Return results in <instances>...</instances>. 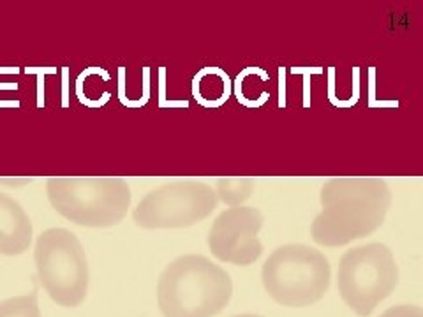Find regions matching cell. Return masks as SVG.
Returning a JSON list of instances; mask_svg holds the SVG:
<instances>
[{"instance_id": "cell-1", "label": "cell", "mask_w": 423, "mask_h": 317, "mask_svg": "<svg viewBox=\"0 0 423 317\" xmlns=\"http://www.w3.org/2000/svg\"><path fill=\"white\" fill-rule=\"evenodd\" d=\"M321 207L310 234L317 245L340 247L379 230L392 207V191L376 176H340L321 189Z\"/></svg>"}, {"instance_id": "cell-2", "label": "cell", "mask_w": 423, "mask_h": 317, "mask_svg": "<svg viewBox=\"0 0 423 317\" xmlns=\"http://www.w3.org/2000/svg\"><path fill=\"white\" fill-rule=\"evenodd\" d=\"M233 282L208 257L187 254L164 268L157 303L164 317H214L229 303Z\"/></svg>"}, {"instance_id": "cell-3", "label": "cell", "mask_w": 423, "mask_h": 317, "mask_svg": "<svg viewBox=\"0 0 423 317\" xmlns=\"http://www.w3.org/2000/svg\"><path fill=\"white\" fill-rule=\"evenodd\" d=\"M57 214L85 228H111L131 207V187L113 176H57L46 184Z\"/></svg>"}, {"instance_id": "cell-4", "label": "cell", "mask_w": 423, "mask_h": 317, "mask_svg": "<svg viewBox=\"0 0 423 317\" xmlns=\"http://www.w3.org/2000/svg\"><path fill=\"white\" fill-rule=\"evenodd\" d=\"M332 268L323 252L304 243L282 245L270 254L261 270L263 287L284 307H309L326 294Z\"/></svg>"}, {"instance_id": "cell-5", "label": "cell", "mask_w": 423, "mask_h": 317, "mask_svg": "<svg viewBox=\"0 0 423 317\" xmlns=\"http://www.w3.org/2000/svg\"><path fill=\"white\" fill-rule=\"evenodd\" d=\"M399 284L395 256L385 243H367L342 256L337 287L344 303L356 316L369 317Z\"/></svg>"}, {"instance_id": "cell-6", "label": "cell", "mask_w": 423, "mask_h": 317, "mask_svg": "<svg viewBox=\"0 0 423 317\" xmlns=\"http://www.w3.org/2000/svg\"><path fill=\"white\" fill-rule=\"evenodd\" d=\"M38 279L57 305L78 307L88 293V263L80 240L71 231L51 228L38 237L34 248Z\"/></svg>"}, {"instance_id": "cell-7", "label": "cell", "mask_w": 423, "mask_h": 317, "mask_svg": "<svg viewBox=\"0 0 423 317\" xmlns=\"http://www.w3.org/2000/svg\"><path fill=\"white\" fill-rule=\"evenodd\" d=\"M215 189L198 180H176L149 192L134 208L133 221L143 230H180L208 217L217 208Z\"/></svg>"}, {"instance_id": "cell-8", "label": "cell", "mask_w": 423, "mask_h": 317, "mask_svg": "<svg viewBox=\"0 0 423 317\" xmlns=\"http://www.w3.org/2000/svg\"><path fill=\"white\" fill-rule=\"evenodd\" d=\"M263 224L265 217L258 208H228L210 228V252L222 263L249 266L263 254V243L258 238Z\"/></svg>"}, {"instance_id": "cell-9", "label": "cell", "mask_w": 423, "mask_h": 317, "mask_svg": "<svg viewBox=\"0 0 423 317\" xmlns=\"http://www.w3.org/2000/svg\"><path fill=\"white\" fill-rule=\"evenodd\" d=\"M32 243V222L18 201L0 192V254L19 256Z\"/></svg>"}, {"instance_id": "cell-10", "label": "cell", "mask_w": 423, "mask_h": 317, "mask_svg": "<svg viewBox=\"0 0 423 317\" xmlns=\"http://www.w3.org/2000/svg\"><path fill=\"white\" fill-rule=\"evenodd\" d=\"M256 189L254 178H219L215 194L229 208L242 207Z\"/></svg>"}, {"instance_id": "cell-11", "label": "cell", "mask_w": 423, "mask_h": 317, "mask_svg": "<svg viewBox=\"0 0 423 317\" xmlns=\"http://www.w3.org/2000/svg\"><path fill=\"white\" fill-rule=\"evenodd\" d=\"M0 317H41L38 293L34 291L27 296H15L0 302Z\"/></svg>"}, {"instance_id": "cell-12", "label": "cell", "mask_w": 423, "mask_h": 317, "mask_svg": "<svg viewBox=\"0 0 423 317\" xmlns=\"http://www.w3.org/2000/svg\"><path fill=\"white\" fill-rule=\"evenodd\" d=\"M381 317H423V310L416 305H397L390 307Z\"/></svg>"}, {"instance_id": "cell-13", "label": "cell", "mask_w": 423, "mask_h": 317, "mask_svg": "<svg viewBox=\"0 0 423 317\" xmlns=\"http://www.w3.org/2000/svg\"><path fill=\"white\" fill-rule=\"evenodd\" d=\"M233 317H263V316H256V314H242V316H233Z\"/></svg>"}]
</instances>
